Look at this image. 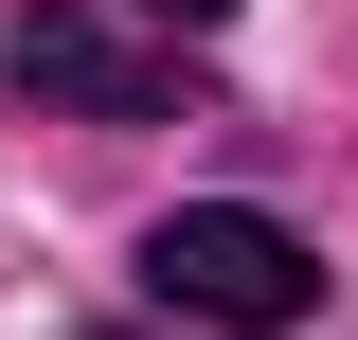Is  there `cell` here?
<instances>
[{
	"label": "cell",
	"mask_w": 358,
	"mask_h": 340,
	"mask_svg": "<svg viewBox=\"0 0 358 340\" xmlns=\"http://www.w3.org/2000/svg\"><path fill=\"white\" fill-rule=\"evenodd\" d=\"M0 72H18V108H90V126H197V72L179 54H143V36H108V18H18L0 36Z\"/></svg>",
	"instance_id": "2"
},
{
	"label": "cell",
	"mask_w": 358,
	"mask_h": 340,
	"mask_svg": "<svg viewBox=\"0 0 358 340\" xmlns=\"http://www.w3.org/2000/svg\"><path fill=\"white\" fill-rule=\"evenodd\" d=\"M108 340H143V323H108ZM179 340H215V323H179Z\"/></svg>",
	"instance_id": "4"
},
{
	"label": "cell",
	"mask_w": 358,
	"mask_h": 340,
	"mask_svg": "<svg viewBox=\"0 0 358 340\" xmlns=\"http://www.w3.org/2000/svg\"><path fill=\"white\" fill-rule=\"evenodd\" d=\"M143 287H162V323H215V340H287L322 304V251L287 233V215L251 197H179L162 233H143Z\"/></svg>",
	"instance_id": "1"
},
{
	"label": "cell",
	"mask_w": 358,
	"mask_h": 340,
	"mask_svg": "<svg viewBox=\"0 0 358 340\" xmlns=\"http://www.w3.org/2000/svg\"><path fill=\"white\" fill-rule=\"evenodd\" d=\"M143 18H162V36H215V18H233V0H143Z\"/></svg>",
	"instance_id": "3"
}]
</instances>
